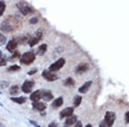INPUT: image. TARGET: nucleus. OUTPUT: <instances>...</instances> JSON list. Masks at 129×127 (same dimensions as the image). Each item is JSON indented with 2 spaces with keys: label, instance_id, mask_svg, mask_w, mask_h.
Segmentation results:
<instances>
[{
  "label": "nucleus",
  "instance_id": "nucleus-34",
  "mask_svg": "<svg viewBox=\"0 0 129 127\" xmlns=\"http://www.w3.org/2000/svg\"><path fill=\"white\" fill-rule=\"evenodd\" d=\"M29 122L31 123V124H34V125H35L36 127H41V125H39V124H37L36 122H35L34 120H29Z\"/></svg>",
  "mask_w": 129,
  "mask_h": 127
},
{
  "label": "nucleus",
  "instance_id": "nucleus-39",
  "mask_svg": "<svg viewBox=\"0 0 129 127\" xmlns=\"http://www.w3.org/2000/svg\"><path fill=\"white\" fill-rule=\"evenodd\" d=\"M63 127H67V126H66V125H64V126H63Z\"/></svg>",
  "mask_w": 129,
  "mask_h": 127
},
{
  "label": "nucleus",
  "instance_id": "nucleus-12",
  "mask_svg": "<svg viewBox=\"0 0 129 127\" xmlns=\"http://www.w3.org/2000/svg\"><path fill=\"white\" fill-rule=\"evenodd\" d=\"M41 99L45 101H50L53 99V95L49 90H41Z\"/></svg>",
  "mask_w": 129,
  "mask_h": 127
},
{
  "label": "nucleus",
  "instance_id": "nucleus-6",
  "mask_svg": "<svg viewBox=\"0 0 129 127\" xmlns=\"http://www.w3.org/2000/svg\"><path fill=\"white\" fill-rule=\"evenodd\" d=\"M35 86V82L34 81H30V80H28V81H25L23 82L22 86V92H24L25 94H28V93H31L33 89V87Z\"/></svg>",
  "mask_w": 129,
  "mask_h": 127
},
{
  "label": "nucleus",
  "instance_id": "nucleus-9",
  "mask_svg": "<svg viewBox=\"0 0 129 127\" xmlns=\"http://www.w3.org/2000/svg\"><path fill=\"white\" fill-rule=\"evenodd\" d=\"M17 46H18L17 39H11V40H10L9 42H8L7 46H6V49H7L10 53H14V52L16 51Z\"/></svg>",
  "mask_w": 129,
  "mask_h": 127
},
{
  "label": "nucleus",
  "instance_id": "nucleus-33",
  "mask_svg": "<svg viewBox=\"0 0 129 127\" xmlns=\"http://www.w3.org/2000/svg\"><path fill=\"white\" fill-rule=\"evenodd\" d=\"M48 127H58V124H56V123L53 122V123H51V124H48Z\"/></svg>",
  "mask_w": 129,
  "mask_h": 127
},
{
  "label": "nucleus",
  "instance_id": "nucleus-7",
  "mask_svg": "<svg viewBox=\"0 0 129 127\" xmlns=\"http://www.w3.org/2000/svg\"><path fill=\"white\" fill-rule=\"evenodd\" d=\"M41 39H42V33H41V30H38L36 32L35 36L33 37L32 39H30L29 40H28V45H29V47H35L36 44H38V42Z\"/></svg>",
  "mask_w": 129,
  "mask_h": 127
},
{
  "label": "nucleus",
  "instance_id": "nucleus-35",
  "mask_svg": "<svg viewBox=\"0 0 129 127\" xmlns=\"http://www.w3.org/2000/svg\"><path fill=\"white\" fill-rule=\"evenodd\" d=\"M100 127H106V124L104 122H101V124H100Z\"/></svg>",
  "mask_w": 129,
  "mask_h": 127
},
{
  "label": "nucleus",
  "instance_id": "nucleus-13",
  "mask_svg": "<svg viewBox=\"0 0 129 127\" xmlns=\"http://www.w3.org/2000/svg\"><path fill=\"white\" fill-rule=\"evenodd\" d=\"M41 99V90H36L30 95V100L34 102H37Z\"/></svg>",
  "mask_w": 129,
  "mask_h": 127
},
{
  "label": "nucleus",
  "instance_id": "nucleus-28",
  "mask_svg": "<svg viewBox=\"0 0 129 127\" xmlns=\"http://www.w3.org/2000/svg\"><path fill=\"white\" fill-rule=\"evenodd\" d=\"M0 86H1L2 88H6V87L9 86V82H5V81H2V82H0Z\"/></svg>",
  "mask_w": 129,
  "mask_h": 127
},
{
  "label": "nucleus",
  "instance_id": "nucleus-3",
  "mask_svg": "<svg viewBox=\"0 0 129 127\" xmlns=\"http://www.w3.org/2000/svg\"><path fill=\"white\" fill-rule=\"evenodd\" d=\"M13 21H10L9 19H6L0 25V29L5 33H10L15 29V26L13 25Z\"/></svg>",
  "mask_w": 129,
  "mask_h": 127
},
{
  "label": "nucleus",
  "instance_id": "nucleus-14",
  "mask_svg": "<svg viewBox=\"0 0 129 127\" xmlns=\"http://www.w3.org/2000/svg\"><path fill=\"white\" fill-rule=\"evenodd\" d=\"M32 107H34L35 110H37V111L42 112V111H44V110L46 109V107H47V106H46L44 103H42V102H39V101H37V102H33V104H32Z\"/></svg>",
  "mask_w": 129,
  "mask_h": 127
},
{
  "label": "nucleus",
  "instance_id": "nucleus-18",
  "mask_svg": "<svg viewBox=\"0 0 129 127\" xmlns=\"http://www.w3.org/2000/svg\"><path fill=\"white\" fill-rule=\"evenodd\" d=\"M10 100H11L12 101H14V102L17 103V104H23L26 102L27 99L23 96H21V97H11L10 98Z\"/></svg>",
  "mask_w": 129,
  "mask_h": 127
},
{
  "label": "nucleus",
  "instance_id": "nucleus-23",
  "mask_svg": "<svg viewBox=\"0 0 129 127\" xmlns=\"http://www.w3.org/2000/svg\"><path fill=\"white\" fill-rule=\"evenodd\" d=\"M19 70H21V67L17 64H14V65H11L8 68V71H17Z\"/></svg>",
  "mask_w": 129,
  "mask_h": 127
},
{
  "label": "nucleus",
  "instance_id": "nucleus-21",
  "mask_svg": "<svg viewBox=\"0 0 129 127\" xmlns=\"http://www.w3.org/2000/svg\"><path fill=\"white\" fill-rule=\"evenodd\" d=\"M64 86H69V87H71V86H74L75 81H74L72 77H68V78H66V80H64Z\"/></svg>",
  "mask_w": 129,
  "mask_h": 127
},
{
  "label": "nucleus",
  "instance_id": "nucleus-2",
  "mask_svg": "<svg viewBox=\"0 0 129 127\" xmlns=\"http://www.w3.org/2000/svg\"><path fill=\"white\" fill-rule=\"evenodd\" d=\"M16 6L18 7V9H19V10L21 11V13H22L23 16H27L34 11L33 8L31 7L28 3H26V2H23V1L19 2V3L16 4Z\"/></svg>",
  "mask_w": 129,
  "mask_h": 127
},
{
  "label": "nucleus",
  "instance_id": "nucleus-32",
  "mask_svg": "<svg viewBox=\"0 0 129 127\" xmlns=\"http://www.w3.org/2000/svg\"><path fill=\"white\" fill-rule=\"evenodd\" d=\"M73 127H82V123L80 121H78L76 124H75V125Z\"/></svg>",
  "mask_w": 129,
  "mask_h": 127
},
{
  "label": "nucleus",
  "instance_id": "nucleus-24",
  "mask_svg": "<svg viewBox=\"0 0 129 127\" xmlns=\"http://www.w3.org/2000/svg\"><path fill=\"white\" fill-rule=\"evenodd\" d=\"M5 8H6V5L4 1H0V16H3L4 12L5 10Z\"/></svg>",
  "mask_w": 129,
  "mask_h": 127
},
{
  "label": "nucleus",
  "instance_id": "nucleus-1",
  "mask_svg": "<svg viewBox=\"0 0 129 127\" xmlns=\"http://www.w3.org/2000/svg\"><path fill=\"white\" fill-rule=\"evenodd\" d=\"M35 60V54L33 52H27L20 58V62L25 65H29Z\"/></svg>",
  "mask_w": 129,
  "mask_h": 127
},
{
  "label": "nucleus",
  "instance_id": "nucleus-15",
  "mask_svg": "<svg viewBox=\"0 0 129 127\" xmlns=\"http://www.w3.org/2000/svg\"><path fill=\"white\" fill-rule=\"evenodd\" d=\"M91 84H92V82H91V81H89V82H86L84 85H83V86L80 87L79 89H78L79 93H81V94H85L89 89V88H90Z\"/></svg>",
  "mask_w": 129,
  "mask_h": 127
},
{
  "label": "nucleus",
  "instance_id": "nucleus-5",
  "mask_svg": "<svg viewBox=\"0 0 129 127\" xmlns=\"http://www.w3.org/2000/svg\"><path fill=\"white\" fill-rule=\"evenodd\" d=\"M115 120V114L112 112H107L105 114L104 123L108 127H112Z\"/></svg>",
  "mask_w": 129,
  "mask_h": 127
},
{
  "label": "nucleus",
  "instance_id": "nucleus-4",
  "mask_svg": "<svg viewBox=\"0 0 129 127\" xmlns=\"http://www.w3.org/2000/svg\"><path fill=\"white\" fill-rule=\"evenodd\" d=\"M64 64H66V60H64V59H63V58H61V59H58L55 63L52 64L51 65H50L48 70L51 72L58 71V70H59L60 69L63 67V66L64 65Z\"/></svg>",
  "mask_w": 129,
  "mask_h": 127
},
{
  "label": "nucleus",
  "instance_id": "nucleus-38",
  "mask_svg": "<svg viewBox=\"0 0 129 127\" xmlns=\"http://www.w3.org/2000/svg\"><path fill=\"white\" fill-rule=\"evenodd\" d=\"M0 106H1V107H3V104H2L1 102H0Z\"/></svg>",
  "mask_w": 129,
  "mask_h": 127
},
{
  "label": "nucleus",
  "instance_id": "nucleus-19",
  "mask_svg": "<svg viewBox=\"0 0 129 127\" xmlns=\"http://www.w3.org/2000/svg\"><path fill=\"white\" fill-rule=\"evenodd\" d=\"M47 46L46 44L41 45L40 47H38V49H37V54L40 56H42L43 54L47 52Z\"/></svg>",
  "mask_w": 129,
  "mask_h": 127
},
{
  "label": "nucleus",
  "instance_id": "nucleus-17",
  "mask_svg": "<svg viewBox=\"0 0 129 127\" xmlns=\"http://www.w3.org/2000/svg\"><path fill=\"white\" fill-rule=\"evenodd\" d=\"M63 103H64L63 97H59V98H57V99L53 101L52 106H53V107H54V108H58V107H61V106L63 105Z\"/></svg>",
  "mask_w": 129,
  "mask_h": 127
},
{
  "label": "nucleus",
  "instance_id": "nucleus-25",
  "mask_svg": "<svg viewBox=\"0 0 129 127\" xmlns=\"http://www.w3.org/2000/svg\"><path fill=\"white\" fill-rule=\"evenodd\" d=\"M6 41H7V38H6V37L3 34H1V33H0V46L5 45Z\"/></svg>",
  "mask_w": 129,
  "mask_h": 127
},
{
  "label": "nucleus",
  "instance_id": "nucleus-30",
  "mask_svg": "<svg viewBox=\"0 0 129 127\" xmlns=\"http://www.w3.org/2000/svg\"><path fill=\"white\" fill-rule=\"evenodd\" d=\"M36 72H37V69H33L32 70H30V71L28 72V75H33V74L36 73Z\"/></svg>",
  "mask_w": 129,
  "mask_h": 127
},
{
  "label": "nucleus",
  "instance_id": "nucleus-29",
  "mask_svg": "<svg viewBox=\"0 0 129 127\" xmlns=\"http://www.w3.org/2000/svg\"><path fill=\"white\" fill-rule=\"evenodd\" d=\"M37 22H38V19H37V17H32L29 20V22H30L31 24H35V23H37Z\"/></svg>",
  "mask_w": 129,
  "mask_h": 127
},
{
  "label": "nucleus",
  "instance_id": "nucleus-22",
  "mask_svg": "<svg viewBox=\"0 0 129 127\" xmlns=\"http://www.w3.org/2000/svg\"><path fill=\"white\" fill-rule=\"evenodd\" d=\"M81 102H82V97L80 95H76L74 98V101H73V104L75 107H78L80 105Z\"/></svg>",
  "mask_w": 129,
  "mask_h": 127
},
{
  "label": "nucleus",
  "instance_id": "nucleus-8",
  "mask_svg": "<svg viewBox=\"0 0 129 127\" xmlns=\"http://www.w3.org/2000/svg\"><path fill=\"white\" fill-rule=\"evenodd\" d=\"M42 76L47 81H49V82H53V81H55V80H57V79H58V76H56L55 74H53V72L49 71L48 70H43Z\"/></svg>",
  "mask_w": 129,
  "mask_h": 127
},
{
  "label": "nucleus",
  "instance_id": "nucleus-27",
  "mask_svg": "<svg viewBox=\"0 0 129 127\" xmlns=\"http://www.w3.org/2000/svg\"><path fill=\"white\" fill-rule=\"evenodd\" d=\"M6 63H7V61H6V59L5 57H3V58H1L0 59V66H5Z\"/></svg>",
  "mask_w": 129,
  "mask_h": 127
},
{
  "label": "nucleus",
  "instance_id": "nucleus-11",
  "mask_svg": "<svg viewBox=\"0 0 129 127\" xmlns=\"http://www.w3.org/2000/svg\"><path fill=\"white\" fill-rule=\"evenodd\" d=\"M88 70H89V64H88L81 63L77 66L75 71H76L77 74H82V73H84L85 71H87Z\"/></svg>",
  "mask_w": 129,
  "mask_h": 127
},
{
  "label": "nucleus",
  "instance_id": "nucleus-16",
  "mask_svg": "<svg viewBox=\"0 0 129 127\" xmlns=\"http://www.w3.org/2000/svg\"><path fill=\"white\" fill-rule=\"evenodd\" d=\"M77 123V117L76 116H71V117L67 118V119L64 122V124L66 126H71V125H73Z\"/></svg>",
  "mask_w": 129,
  "mask_h": 127
},
{
  "label": "nucleus",
  "instance_id": "nucleus-20",
  "mask_svg": "<svg viewBox=\"0 0 129 127\" xmlns=\"http://www.w3.org/2000/svg\"><path fill=\"white\" fill-rule=\"evenodd\" d=\"M19 91H20V89L17 85H14V86L10 87V94L12 95H17V94L19 93Z\"/></svg>",
  "mask_w": 129,
  "mask_h": 127
},
{
  "label": "nucleus",
  "instance_id": "nucleus-26",
  "mask_svg": "<svg viewBox=\"0 0 129 127\" xmlns=\"http://www.w3.org/2000/svg\"><path fill=\"white\" fill-rule=\"evenodd\" d=\"M21 58V54L19 53V52H16V51H15L14 52V54L12 55V57L10 58V59H17V58Z\"/></svg>",
  "mask_w": 129,
  "mask_h": 127
},
{
  "label": "nucleus",
  "instance_id": "nucleus-40",
  "mask_svg": "<svg viewBox=\"0 0 129 127\" xmlns=\"http://www.w3.org/2000/svg\"><path fill=\"white\" fill-rule=\"evenodd\" d=\"M0 94H2V93H1V91H0Z\"/></svg>",
  "mask_w": 129,
  "mask_h": 127
},
{
  "label": "nucleus",
  "instance_id": "nucleus-10",
  "mask_svg": "<svg viewBox=\"0 0 129 127\" xmlns=\"http://www.w3.org/2000/svg\"><path fill=\"white\" fill-rule=\"evenodd\" d=\"M73 112H74L73 107H66V108H64L63 111L60 112L59 117H60L61 119L63 118H69V117H71V116L72 115Z\"/></svg>",
  "mask_w": 129,
  "mask_h": 127
},
{
  "label": "nucleus",
  "instance_id": "nucleus-31",
  "mask_svg": "<svg viewBox=\"0 0 129 127\" xmlns=\"http://www.w3.org/2000/svg\"><path fill=\"white\" fill-rule=\"evenodd\" d=\"M125 119H126V123H129V112H127L125 115Z\"/></svg>",
  "mask_w": 129,
  "mask_h": 127
},
{
  "label": "nucleus",
  "instance_id": "nucleus-37",
  "mask_svg": "<svg viewBox=\"0 0 129 127\" xmlns=\"http://www.w3.org/2000/svg\"><path fill=\"white\" fill-rule=\"evenodd\" d=\"M85 127H92V125H91V124H87V125L85 126Z\"/></svg>",
  "mask_w": 129,
  "mask_h": 127
},
{
  "label": "nucleus",
  "instance_id": "nucleus-36",
  "mask_svg": "<svg viewBox=\"0 0 129 127\" xmlns=\"http://www.w3.org/2000/svg\"><path fill=\"white\" fill-rule=\"evenodd\" d=\"M1 58H3V53H2V51L0 50V59H1Z\"/></svg>",
  "mask_w": 129,
  "mask_h": 127
}]
</instances>
